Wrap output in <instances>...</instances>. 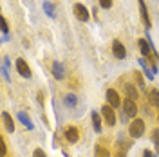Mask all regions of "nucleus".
Returning <instances> with one entry per match:
<instances>
[{
	"mask_svg": "<svg viewBox=\"0 0 159 157\" xmlns=\"http://www.w3.org/2000/svg\"><path fill=\"white\" fill-rule=\"evenodd\" d=\"M18 119H20V123H22L24 127L27 128V130H33V128H34V125H33V121L29 119V116H27L25 112H18Z\"/></svg>",
	"mask_w": 159,
	"mask_h": 157,
	"instance_id": "obj_12",
	"label": "nucleus"
},
{
	"mask_svg": "<svg viewBox=\"0 0 159 157\" xmlns=\"http://www.w3.org/2000/svg\"><path fill=\"white\" fill-rule=\"evenodd\" d=\"M0 24H2V34H7L9 33V25H7V20L4 16H0Z\"/></svg>",
	"mask_w": 159,
	"mask_h": 157,
	"instance_id": "obj_20",
	"label": "nucleus"
},
{
	"mask_svg": "<svg viewBox=\"0 0 159 157\" xmlns=\"http://www.w3.org/2000/svg\"><path fill=\"white\" fill-rule=\"evenodd\" d=\"M6 154H7V148H6V141H4V137H0V157H6Z\"/></svg>",
	"mask_w": 159,
	"mask_h": 157,
	"instance_id": "obj_21",
	"label": "nucleus"
},
{
	"mask_svg": "<svg viewBox=\"0 0 159 157\" xmlns=\"http://www.w3.org/2000/svg\"><path fill=\"white\" fill-rule=\"evenodd\" d=\"M123 108H125V114L129 116V118H136V114H138V107H136V101L134 99H123Z\"/></svg>",
	"mask_w": 159,
	"mask_h": 157,
	"instance_id": "obj_2",
	"label": "nucleus"
},
{
	"mask_svg": "<svg viewBox=\"0 0 159 157\" xmlns=\"http://www.w3.org/2000/svg\"><path fill=\"white\" fill-rule=\"evenodd\" d=\"M2 123H4V128H6L7 132H15V121L11 118V114L2 112Z\"/></svg>",
	"mask_w": 159,
	"mask_h": 157,
	"instance_id": "obj_10",
	"label": "nucleus"
},
{
	"mask_svg": "<svg viewBox=\"0 0 159 157\" xmlns=\"http://www.w3.org/2000/svg\"><path fill=\"white\" fill-rule=\"evenodd\" d=\"M92 127L96 132H101V119H99L98 112H92Z\"/></svg>",
	"mask_w": 159,
	"mask_h": 157,
	"instance_id": "obj_17",
	"label": "nucleus"
},
{
	"mask_svg": "<svg viewBox=\"0 0 159 157\" xmlns=\"http://www.w3.org/2000/svg\"><path fill=\"white\" fill-rule=\"evenodd\" d=\"M42 6H43L45 13H47V16H51V18H54V16H56V9H54V6H52L51 2H47V0H45Z\"/></svg>",
	"mask_w": 159,
	"mask_h": 157,
	"instance_id": "obj_16",
	"label": "nucleus"
},
{
	"mask_svg": "<svg viewBox=\"0 0 159 157\" xmlns=\"http://www.w3.org/2000/svg\"><path fill=\"white\" fill-rule=\"evenodd\" d=\"M33 157H47V155H45V152H43L42 148H36V150L33 152Z\"/></svg>",
	"mask_w": 159,
	"mask_h": 157,
	"instance_id": "obj_26",
	"label": "nucleus"
},
{
	"mask_svg": "<svg viewBox=\"0 0 159 157\" xmlns=\"http://www.w3.org/2000/svg\"><path fill=\"white\" fill-rule=\"evenodd\" d=\"M65 105L70 107V108H74L78 105V98H76L74 94H67V96H65Z\"/></svg>",
	"mask_w": 159,
	"mask_h": 157,
	"instance_id": "obj_18",
	"label": "nucleus"
},
{
	"mask_svg": "<svg viewBox=\"0 0 159 157\" xmlns=\"http://www.w3.org/2000/svg\"><path fill=\"white\" fill-rule=\"evenodd\" d=\"M139 65H141V69L145 72V76L148 79H154V72H152V67H148V63H147V60L145 58H139Z\"/></svg>",
	"mask_w": 159,
	"mask_h": 157,
	"instance_id": "obj_14",
	"label": "nucleus"
},
{
	"mask_svg": "<svg viewBox=\"0 0 159 157\" xmlns=\"http://www.w3.org/2000/svg\"><path fill=\"white\" fill-rule=\"evenodd\" d=\"M65 139L69 141V143H78L80 139V132L76 127H67L65 128Z\"/></svg>",
	"mask_w": 159,
	"mask_h": 157,
	"instance_id": "obj_9",
	"label": "nucleus"
},
{
	"mask_svg": "<svg viewBox=\"0 0 159 157\" xmlns=\"http://www.w3.org/2000/svg\"><path fill=\"white\" fill-rule=\"evenodd\" d=\"M125 94H127V98H130V99H139V94H138V90H136V87L132 85V83H127L125 85Z\"/></svg>",
	"mask_w": 159,
	"mask_h": 157,
	"instance_id": "obj_13",
	"label": "nucleus"
},
{
	"mask_svg": "<svg viewBox=\"0 0 159 157\" xmlns=\"http://www.w3.org/2000/svg\"><path fill=\"white\" fill-rule=\"evenodd\" d=\"M74 15H76V18L81 20V22H87L89 20V11H87V7L83 6V4H76L74 6Z\"/></svg>",
	"mask_w": 159,
	"mask_h": 157,
	"instance_id": "obj_7",
	"label": "nucleus"
},
{
	"mask_svg": "<svg viewBox=\"0 0 159 157\" xmlns=\"http://www.w3.org/2000/svg\"><path fill=\"white\" fill-rule=\"evenodd\" d=\"M15 65H16V70H18L20 76H24V78H31V69H29V65L25 63V60L18 58Z\"/></svg>",
	"mask_w": 159,
	"mask_h": 157,
	"instance_id": "obj_5",
	"label": "nucleus"
},
{
	"mask_svg": "<svg viewBox=\"0 0 159 157\" xmlns=\"http://www.w3.org/2000/svg\"><path fill=\"white\" fill-rule=\"evenodd\" d=\"M112 52H114V56L118 60H123L127 56V49H125V45H123L119 40H114V42H112Z\"/></svg>",
	"mask_w": 159,
	"mask_h": 157,
	"instance_id": "obj_4",
	"label": "nucleus"
},
{
	"mask_svg": "<svg viewBox=\"0 0 159 157\" xmlns=\"http://www.w3.org/2000/svg\"><path fill=\"white\" fill-rule=\"evenodd\" d=\"M107 101H109V105L112 108H118L121 105V99H119V94L114 90V88H109L107 90Z\"/></svg>",
	"mask_w": 159,
	"mask_h": 157,
	"instance_id": "obj_6",
	"label": "nucleus"
},
{
	"mask_svg": "<svg viewBox=\"0 0 159 157\" xmlns=\"http://www.w3.org/2000/svg\"><path fill=\"white\" fill-rule=\"evenodd\" d=\"M157 119H159V114H157Z\"/></svg>",
	"mask_w": 159,
	"mask_h": 157,
	"instance_id": "obj_29",
	"label": "nucleus"
},
{
	"mask_svg": "<svg viewBox=\"0 0 159 157\" xmlns=\"http://www.w3.org/2000/svg\"><path fill=\"white\" fill-rule=\"evenodd\" d=\"M7 67H9V65L2 63V74H4V78L7 79V81H11V78H9V72H7Z\"/></svg>",
	"mask_w": 159,
	"mask_h": 157,
	"instance_id": "obj_24",
	"label": "nucleus"
},
{
	"mask_svg": "<svg viewBox=\"0 0 159 157\" xmlns=\"http://www.w3.org/2000/svg\"><path fill=\"white\" fill-rule=\"evenodd\" d=\"M139 13H141V18L145 22V27L150 29L152 27V22H150V16H148V11H147V4L143 0H139Z\"/></svg>",
	"mask_w": 159,
	"mask_h": 157,
	"instance_id": "obj_8",
	"label": "nucleus"
},
{
	"mask_svg": "<svg viewBox=\"0 0 159 157\" xmlns=\"http://www.w3.org/2000/svg\"><path fill=\"white\" fill-rule=\"evenodd\" d=\"M136 81H138V85L141 88H143V90H145V81H143V78H141V74H139V72H136Z\"/></svg>",
	"mask_w": 159,
	"mask_h": 157,
	"instance_id": "obj_25",
	"label": "nucleus"
},
{
	"mask_svg": "<svg viewBox=\"0 0 159 157\" xmlns=\"http://www.w3.org/2000/svg\"><path fill=\"white\" fill-rule=\"evenodd\" d=\"M99 6L103 9H110L112 7V0H99Z\"/></svg>",
	"mask_w": 159,
	"mask_h": 157,
	"instance_id": "obj_23",
	"label": "nucleus"
},
{
	"mask_svg": "<svg viewBox=\"0 0 159 157\" xmlns=\"http://www.w3.org/2000/svg\"><path fill=\"white\" fill-rule=\"evenodd\" d=\"M94 154H96V157H110L109 150H107V148H103V146H96Z\"/></svg>",
	"mask_w": 159,
	"mask_h": 157,
	"instance_id": "obj_19",
	"label": "nucleus"
},
{
	"mask_svg": "<svg viewBox=\"0 0 159 157\" xmlns=\"http://www.w3.org/2000/svg\"><path fill=\"white\" fill-rule=\"evenodd\" d=\"M148 99H150V103H152L154 107L159 108V90L157 88H152V90L148 92Z\"/></svg>",
	"mask_w": 159,
	"mask_h": 157,
	"instance_id": "obj_15",
	"label": "nucleus"
},
{
	"mask_svg": "<svg viewBox=\"0 0 159 157\" xmlns=\"http://www.w3.org/2000/svg\"><path fill=\"white\" fill-rule=\"evenodd\" d=\"M101 114H103V118L107 121V125H110V127L116 125V114H114V108L110 107V105H105V107L101 108Z\"/></svg>",
	"mask_w": 159,
	"mask_h": 157,
	"instance_id": "obj_3",
	"label": "nucleus"
},
{
	"mask_svg": "<svg viewBox=\"0 0 159 157\" xmlns=\"http://www.w3.org/2000/svg\"><path fill=\"white\" fill-rule=\"evenodd\" d=\"M152 139H154V145L159 148V128H156V130L152 132Z\"/></svg>",
	"mask_w": 159,
	"mask_h": 157,
	"instance_id": "obj_22",
	"label": "nucleus"
},
{
	"mask_svg": "<svg viewBox=\"0 0 159 157\" xmlns=\"http://www.w3.org/2000/svg\"><path fill=\"white\" fill-rule=\"evenodd\" d=\"M114 157H125V154H123V152H118V154H116Z\"/></svg>",
	"mask_w": 159,
	"mask_h": 157,
	"instance_id": "obj_28",
	"label": "nucleus"
},
{
	"mask_svg": "<svg viewBox=\"0 0 159 157\" xmlns=\"http://www.w3.org/2000/svg\"><path fill=\"white\" fill-rule=\"evenodd\" d=\"M129 134H130V137H134V139L141 137L145 134V121L143 119H134L129 127Z\"/></svg>",
	"mask_w": 159,
	"mask_h": 157,
	"instance_id": "obj_1",
	"label": "nucleus"
},
{
	"mask_svg": "<svg viewBox=\"0 0 159 157\" xmlns=\"http://www.w3.org/2000/svg\"><path fill=\"white\" fill-rule=\"evenodd\" d=\"M143 157H154V155H152L150 150H145V152H143Z\"/></svg>",
	"mask_w": 159,
	"mask_h": 157,
	"instance_id": "obj_27",
	"label": "nucleus"
},
{
	"mask_svg": "<svg viewBox=\"0 0 159 157\" xmlns=\"http://www.w3.org/2000/svg\"><path fill=\"white\" fill-rule=\"evenodd\" d=\"M52 76L58 79V81L65 78V70H63V65H61L60 61H54V63H52Z\"/></svg>",
	"mask_w": 159,
	"mask_h": 157,
	"instance_id": "obj_11",
	"label": "nucleus"
}]
</instances>
